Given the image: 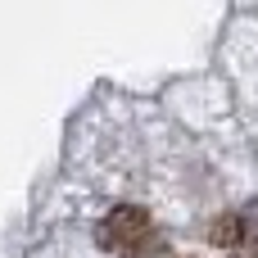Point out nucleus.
<instances>
[{"label":"nucleus","mask_w":258,"mask_h":258,"mask_svg":"<svg viewBox=\"0 0 258 258\" xmlns=\"http://www.w3.org/2000/svg\"><path fill=\"white\" fill-rule=\"evenodd\" d=\"M100 240H104L113 254H122V258L141 254V249L150 245V218H145L141 209H113V213L104 218V227H100Z\"/></svg>","instance_id":"1"},{"label":"nucleus","mask_w":258,"mask_h":258,"mask_svg":"<svg viewBox=\"0 0 258 258\" xmlns=\"http://www.w3.org/2000/svg\"><path fill=\"white\" fill-rule=\"evenodd\" d=\"M231 240L245 245L249 254H258V200H254V204H245V209L231 218Z\"/></svg>","instance_id":"2"}]
</instances>
